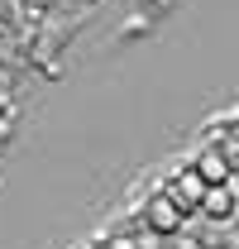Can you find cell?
Masks as SVG:
<instances>
[{"label":"cell","mask_w":239,"mask_h":249,"mask_svg":"<svg viewBox=\"0 0 239 249\" xmlns=\"http://www.w3.org/2000/svg\"><path fill=\"white\" fill-rule=\"evenodd\" d=\"M191 168H196V173L206 178V187H230V182H235V168L225 163V154H220L215 144H210V149H201Z\"/></svg>","instance_id":"3"},{"label":"cell","mask_w":239,"mask_h":249,"mask_svg":"<svg viewBox=\"0 0 239 249\" xmlns=\"http://www.w3.org/2000/svg\"><path fill=\"white\" fill-rule=\"evenodd\" d=\"M215 149L225 154V163L239 173V134H225V139H215Z\"/></svg>","instance_id":"5"},{"label":"cell","mask_w":239,"mask_h":249,"mask_svg":"<svg viewBox=\"0 0 239 249\" xmlns=\"http://www.w3.org/2000/svg\"><path fill=\"white\" fill-rule=\"evenodd\" d=\"M235 187H239V173H235Z\"/></svg>","instance_id":"7"},{"label":"cell","mask_w":239,"mask_h":249,"mask_svg":"<svg viewBox=\"0 0 239 249\" xmlns=\"http://www.w3.org/2000/svg\"><path fill=\"white\" fill-rule=\"evenodd\" d=\"M163 192H168L182 211L191 216V211H201V206H206V192H210V187H206V178H201L196 168H182V173H177L168 187H163Z\"/></svg>","instance_id":"2"},{"label":"cell","mask_w":239,"mask_h":249,"mask_svg":"<svg viewBox=\"0 0 239 249\" xmlns=\"http://www.w3.org/2000/svg\"><path fill=\"white\" fill-rule=\"evenodd\" d=\"M105 249H144L134 235H115V240H105Z\"/></svg>","instance_id":"6"},{"label":"cell","mask_w":239,"mask_h":249,"mask_svg":"<svg viewBox=\"0 0 239 249\" xmlns=\"http://www.w3.org/2000/svg\"><path fill=\"white\" fill-rule=\"evenodd\" d=\"M144 225H149L153 235H177L182 225H187V211H182L168 192H153L149 201H144Z\"/></svg>","instance_id":"1"},{"label":"cell","mask_w":239,"mask_h":249,"mask_svg":"<svg viewBox=\"0 0 239 249\" xmlns=\"http://www.w3.org/2000/svg\"><path fill=\"white\" fill-rule=\"evenodd\" d=\"M230 211H235V182H230V187H210V192H206V206H201V216H210V220H230Z\"/></svg>","instance_id":"4"}]
</instances>
